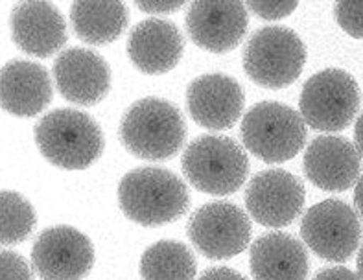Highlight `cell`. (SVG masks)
<instances>
[{"label":"cell","mask_w":363,"mask_h":280,"mask_svg":"<svg viewBox=\"0 0 363 280\" xmlns=\"http://www.w3.org/2000/svg\"><path fill=\"white\" fill-rule=\"evenodd\" d=\"M120 211L143 227H161L181 220L190 208V194L174 172L157 166L135 168L120 179Z\"/></svg>","instance_id":"1"},{"label":"cell","mask_w":363,"mask_h":280,"mask_svg":"<svg viewBox=\"0 0 363 280\" xmlns=\"http://www.w3.org/2000/svg\"><path fill=\"white\" fill-rule=\"evenodd\" d=\"M122 146L143 161H168L186 142V122L179 107L164 98L147 96L125 109L120 120Z\"/></svg>","instance_id":"2"},{"label":"cell","mask_w":363,"mask_h":280,"mask_svg":"<svg viewBox=\"0 0 363 280\" xmlns=\"http://www.w3.org/2000/svg\"><path fill=\"white\" fill-rule=\"evenodd\" d=\"M37 150L50 164L63 170H85L106 147L100 124L78 109H55L33 128Z\"/></svg>","instance_id":"3"},{"label":"cell","mask_w":363,"mask_h":280,"mask_svg":"<svg viewBox=\"0 0 363 280\" xmlns=\"http://www.w3.org/2000/svg\"><path fill=\"white\" fill-rule=\"evenodd\" d=\"M183 174L194 189L208 196H230L249 175L247 153L235 138L201 135L186 146L181 159Z\"/></svg>","instance_id":"4"},{"label":"cell","mask_w":363,"mask_h":280,"mask_svg":"<svg viewBox=\"0 0 363 280\" xmlns=\"http://www.w3.org/2000/svg\"><path fill=\"white\" fill-rule=\"evenodd\" d=\"M306 57L308 52L303 39L286 26L258 28L242 52L249 79L266 89L291 85L303 72Z\"/></svg>","instance_id":"5"},{"label":"cell","mask_w":363,"mask_h":280,"mask_svg":"<svg viewBox=\"0 0 363 280\" xmlns=\"http://www.w3.org/2000/svg\"><path fill=\"white\" fill-rule=\"evenodd\" d=\"M245 150L267 164L291 161L306 142V122L281 101H260L242 120Z\"/></svg>","instance_id":"6"},{"label":"cell","mask_w":363,"mask_h":280,"mask_svg":"<svg viewBox=\"0 0 363 280\" xmlns=\"http://www.w3.org/2000/svg\"><path fill=\"white\" fill-rule=\"evenodd\" d=\"M359 100L358 83L347 70H321L313 74L301 91V116L315 131L337 133L356 118Z\"/></svg>","instance_id":"7"},{"label":"cell","mask_w":363,"mask_h":280,"mask_svg":"<svg viewBox=\"0 0 363 280\" xmlns=\"http://www.w3.org/2000/svg\"><path fill=\"white\" fill-rule=\"evenodd\" d=\"M186 235L205 258L227 260L244 253L253 236V225L244 208L235 203L212 201L192 212Z\"/></svg>","instance_id":"8"},{"label":"cell","mask_w":363,"mask_h":280,"mask_svg":"<svg viewBox=\"0 0 363 280\" xmlns=\"http://www.w3.org/2000/svg\"><path fill=\"white\" fill-rule=\"evenodd\" d=\"M362 223L352 207L341 199H325L304 214L301 238L312 253L327 262H347L358 251Z\"/></svg>","instance_id":"9"},{"label":"cell","mask_w":363,"mask_h":280,"mask_svg":"<svg viewBox=\"0 0 363 280\" xmlns=\"http://www.w3.org/2000/svg\"><path fill=\"white\" fill-rule=\"evenodd\" d=\"M32 267L41 280H83L94 267V247L82 230L50 227L33 242Z\"/></svg>","instance_id":"10"},{"label":"cell","mask_w":363,"mask_h":280,"mask_svg":"<svg viewBox=\"0 0 363 280\" xmlns=\"http://www.w3.org/2000/svg\"><path fill=\"white\" fill-rule=\"evenodd\" d=\"M303 181L290 172L273 168L258 172L245 190V208L257 223L272 229L290 225L303 212Z\"/></svg>","instance_id":"11"},{"label":"cell","mask_w":363,"mask_h":280,"mask_svg":"<svg viewBox=\"0 0 363 280\" xmlns=\"http://www.w3.org/2000/svg\"><path fill=\"white\" fill-rule=\"evenodd\" d=\"M184 24L190 39L199 48L225 54L244 41L249 15L242 2H192L186 9Z\"/></svg>","instance_id":"12"},{"label":"cell","mask_w":363,"mask_h":280,"mask_svg":"<svg viewBox=\"0 0 363 280\" xmlns=\"http://www.w3.org/2000/svg\"><path fill=\"white\" fill-rule=\"evenodd\" d=\"M244 103L242 85L227 74H203L186 89L190 116L196 124L212 131L233 128L244 113Z\"/></svg>","instance_id":"13"},{"label":"cell","mask_w":363,"mask_h":280,"mask_svg":"<svg viewBox=\"0 0 363 280\" xmlns=\"http://www.w3.org/2000/svg\"><path fill=\"white\" fill-rule=\"evenodd\" d=\"M306 179L325 192H345L354 186L362 174V155L349 138L319 135L304 152Z\"/></svg>","instance_id":"14"},{"label":"cell","mask_w":363,"mask_h":280,"mask_svg":"<svg viewBox=\"0 0 363 280\" xmlns=\"http://www.w3.org/2000/svg\"><path fill=\"white\" fill-rule=\"evenodd\" d=\"M55 87L61 96L76 106H94L111 89V69L98 52L67 48L54 63Z\"/></svg>","instance_id":"15"},{"label":"cell","mask_w":363,"mask_h":280,"mask_svg":"<svg viewBox=\"0 0 363 280\" xmlns=\"http://www.w3.org/2000/svg\"><path fill=\"white\" fill-rule=\"evenodd\" d=\"M11 39L33 57H50L67 45V23L50 2H18L9 17Z\"/></svg>","instance_id":"16"},{"label":"cell","mask_w":363,"mask_h":280,"mask_svg":"<svg viewBox=\"0 0 363 280\" xmlns=\"http://www.w3.org/2000/svg\"><path fill=\"white\" fill-rule=\"evenodd\" d=\"M183 33L164 18H144L129 32V60L144 74L170 72L183 57Z\"/></svg>","instance_id":"17"},{"label":"cell","mask_w":363,"mask_h":280,"mask_svg":"<svg viewBox=\"0 0 363 280\" xmlns=\"http://www.w3.org/2000/svg\"><path fill=\"white\" fill-rule=\"evenodd\" d=\"M52 79L39 63L11 60L0 70L2 109L21 118L37 116L52 100Z\"/></svg>","instance_id":"18"},{"label":"cell","mask_w":363,"mask_h":280,"mask_svg":"<svg viewBox=\"0 0 363 280\" xmlns=\"http://www.w3.org/2000/svg\"><path fill=\"white\" fill-rule=\"evenodd\" d=\"M249 266L255 280H308V251L295 236L272 230L253 242Z\"/></svg>","instance_id":"19"},{"label":"cell","mask_w":363,"mask_h":280,"mask_svg":"<svg viewBox=\"0 0 363 280\" xmlns=\"http://www.w3.org/2000/svg\"><path fill=\"white\" fill-rule=\"evenodd\" d=\"M129 23V9L122 2H74L70 24L78 39L87 45L116 41Z\"/></svg>","instance_id":"20"},{"label":"cell","mask_w":363,"mask_h":280,"mask_svg":"<svg viewBox=\"0 0 363 280\" xmlns=\"http://www.w3.org/2000/svg\"><path fill=\"white\" fill-rule=\"evenodd\" d=\"M138 273L143 280H194L198 262L186 244L161 240L144 251Z\"/></svg>","instance_id":"21"},{"label":"cell","mask_w":363,"mask_h":280,"mask_svg":"<svg viewBox=\"0 0 363 280\" xmlns=\"http://www.w3.org/2000/svg\"><path fill=\"white\" fill-rule=\"evenodd\" d=\"M37 216L32 203L13 190L0 192V242L17 245L30 238L35 229Z\"/></svg>","instance_id":"22"},{"label":"cell","mask_w":363,"mask_h":280,"mask_svg":"<svg viewBox=\"0 0 363 280\" xmlns=\"http://www.w3.org/2000/svg\"><path fill=\"white\" fill-rule=\"evenodd\" d=\"M336 21L350 37L363 39V2H337L334 6Z\"/></svg>","instance_id":"23"},{"label":"cell","mask_w":363,"mask_h":280,"mask_svg":"<svg viewBox=\"0 0 363 280\" xmlns=\"http://www.w3.org/2000/svg\"><path fill=\"white\" fill-rule=\"evenodd\" d=\"M0 280H33V271L26 258L15 251H0Z\"/></svg>","instance_id":"24"},{"label":"cell","mask_w":363,"mask_h":280,"mask_svg":"<svg viewBox=\"0 0 363 280\" xmlns=\"http://www.w3.org/2000/svg\"><path fill=\"white\" fill-rule=\"evenodd\" d=\"M297 2H245V8L264 21H279L288 17L297 9Z\"/></svg>","instance_id":"25"},{"label":"cell","mask_w":363,"mask_h":280,"mask_svg":"<svg viewBox=\"0 0 363 280\" xmlns=\"http://www.w3.org/2000/svg\"><path fill=\"white\" fill-rule=\"evenodd\" d=\"M140 11L144 13H152V15H166V13H174L177 9H181L184 6V2H135Z\"/></svg>","instance_id":"26"},{"label":"cell","mask_w":363,"mask_h":280,"mask_svg":"<svg viewBox=\"0 0 363 280\" xmlns=\"http://www.w3.org/2000/svg\"><path fill=\"white\" fill-rule=\"evenodd\" d=\"M312 280H362L358 273L350 271L349 267L337 266V267H327L319 271Z\"/></svg>","instance_id":"27"},{"label":"cell","mask_w":363,"mask_h":280,"mask_svg":"<svg viewBox=\"0 0 363 280\" xmlns=\"http://www.w3.org/2000/svg\"><path fill=\"white\" fill-rule=\"evenodd\" d=\"M198 280H247L242 273L230 269V267H208L207 271H203Z\"/></svg>","instance_id":"28"},{"label":"cell","mask_w":363,"mask_h":280,"mask_svg":"<svg viewBox=\"0 0 363 280\" xmlns=\"http://www.w3.org/2000/svg\"><path fill=\"white\" fill-rule=\"evenodd\" d=\"M354 146L358 150L359 155L363 157V113L359 115V118L356 120V128H354Z\"/></svg>","instance_id":"29"},{"label":"cell","mask_w":363,"mask_h":280,"mask_svg":"<svg viewBox=\"0 0 363 280\" xmlns=\"http://www.w3.org/2000/svg\"><path fill=\"white\" fill-rule=\"evenodd\" d=\"M354 205L359 216L363 218V175H359L358 183L354 189Z\"/></svg>","instance_id":"30"},{"label":"cell","mask_w":363,"mask_h":280,"mask_svg":"<svg viewBox=\"0 0 363 280\" xmlns=\"http://www.w3.org/2000/svg\"><path fill=\"white\" fill-rule=\"evenodd\" d=\"M356 267H358V275L363 280V245L358 251V258H356Z\"/></svg>","instance_id":"31"}]
</instances>
